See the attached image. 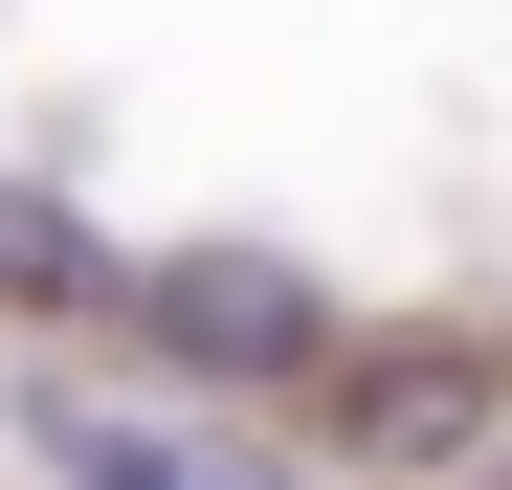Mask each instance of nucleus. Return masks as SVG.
Here are the masks:
<instances>
[{"label":"nucleus","instance_id":"nucleus-1","mask_svg":"<svg viewBox=\"0 0 512 490\" xmlns=\"http://www.w3.org/2000/svg\"><path fill=\"white\" fill-rule=\"evenodd\" d=\"M134 335L179 379H223V401H334L357 379V312H334V268H290V245H156Z\"/></svg>","mask_w":512,"mask_h":490},{"label":"nucleus","instance_id":"nucleus-2","mask_svg":"<svg viewBox=\"0 0 512 490\" xmlns=\"http://www.w3.org/2000/svg\"><path fill=\"white\" fill-rule=\"evenodd\" d=\"M334 446H357V490H446V468L512 446V357H490V335H357Z\"/></svg>","mask_w":512,"mask_h":490},{"label":"nucleus","instance_id":"nucleus-3","mask_svg":"<svg viewBox=\"0 0 512 490\" xmlns=\"http://www.w3.org/2000/svg\"><path fill=\"white\" fill-rule=\"evenodd\" d=\"M0 312H134V268H112L67 201H23V179H0Z\"/></svg>","mask_w":512,"mask_h":490},{"label":"nucleus","instance_id":"nucleus-4","mask_svg":"<svg viewBox=\"0 0 512 490\" xmlns=\"http://www.w3.org/2000/svg\"><path fill=\"white\" fill-rule=\"evenodd\" d=\"M179 490H312L290 446H245V424H179Z\"/></svg>","mask_w":512,"mask_h":490},{"label":"nucleus","instance_id":"nucleus-5","mask_svg":"<svg viewBox=\"0 0 512 490\" xmlns=\"http://www.w3.org/2000/svg\"><path fill=\"white\" fill-rule=\"evenodd\" d=\"M468 490H512V446H490V468H468Z\"/></svg>","mask_w":512,"mask_h":490}]
</instances>
